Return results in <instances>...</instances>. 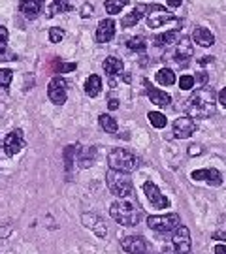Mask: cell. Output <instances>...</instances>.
I'll list each match as a JSON object with an SVG mask.
<instances>
[{
    "label": "cell",
    "instance_id": "1",
    "mask_svg": "<svg viewBox=\"0 0 226 254\" xmlns=\"http://www.w3.org/2000/svg\"><path fill=\"white\" fill-rule=\"evenodd\" d=\"M215 100H217V94L213 89L200 87L189 96L183 109H185L187 117H191V119H207L215 113Z\"/></svg>",
    "mask_w": 226,
    "mask_h": 254
},
{
    "label": "cell",
    "instance_id": "2",
    "mask_svg": "<svg viewBox=\"0 0 226 254\" xmlns=\"http://www.w3.org/2000/svg\"><path fill=\"white\" fill-rule=\"evenodd\" d=\"M109 215L121 226H136L140 222L142 211L138 204H132V202H113L109 207Z\"/></svg>",
    "mask_w": 226,
    "mask_h": 254
},
{
    "label": "cell",
    "instance_id": "3",
    "mask_svg": "<svg viewBox=\"0 0 226 254\" xmlns=\"http://www.w3.org/2000/svg\"><path fill=\"white\" fill-rule=\"evenodd\" d=\"M106 183L109 192L117 198H128L134 190V183H132L130 173H125V171H117V169H111L106 173Z\"/></svg>",
    "mask_w": 226,
    "mask_h": 254
},
{
    "label": "cell",
    "instance_id": "4",
    "mask_svg": "<svg viewBox=\"0 0 226 254\" xmlns=\"http://www.w3.org/2000/svg\"><path fill=\"white\" fill-rule=\"evenodd\" d=\"M140 157H136L132 151L128 149H113L109 155H107V164L111 169H117V171H125V173H130L134 169L140 168Z\"/></svg>",
    "mask_w": 226,
    "mask_h": 254
},
{
    "label": "cell",
    "instance_id": "5",
    "mask_svg": "<svg viewBox=\"0 0 226 254\" xmlns=\"http://www.w3.org/2000/svg\"><path fill=\"white\" fill-rule=\"evenodd\" d=\"M147 24H149V28H158V26H162V24L166 23H177V24H183V21H179L177 17L174 15V13H170L164 8V6H160V4H153V6H147Z\"/></svg>",
    "mask_w": 226,
    "mask_h": 254
},
{
    "label": "cell",
    "instance_id": "6",
    "mask_svg": "<svg viewBox=\"0 0 226 254\" xmlns=\"http://www.w3.org/2000/svg\"><path fill=\"white\" fill-rule=\"evenodd\" d=\"M147 224L151 230L158 231V233H168L174 231L181 224V217L177 213H168V215H153L147 218Z\"/></svg>",
    "mask_w": 226,
    "mask_h": 254
},
{
    "label": "cell",
    "instance_id": "7",
    "mask_svg": "<svg viewBox=\"0 0 226 254\" xmlns=\"http://www.w3.org/2000/svg\"><path fill=\"white\" fill-rule=\"evenodd\" d=\"M48 96L49 100L55 104V106H62L68 98V92H66V81L62 77H53L48 85Z\"/></svg>",
    "mask_w": 226,
    "mask_h": 254
},
{
    "label": "cell",
    "instance_id": "8",
    "mask_svg": "<svg viewBox=\"0 0 226 254\" xmlns=\"http://www.w3.org/2000/svg\"><path fill=\"white\" fill-rule=\"evenodd\" d=\"M172 245H174V249L177 251V254H189L191 253V231L187 226H183V224H179L177 228L174 230V239H172Z\"/></svg>",
    "mask_w": 226,
    "mask_h": 254
},
{
    "label": "cell",
    "instance_id": "9",
    "mask_svg": "<svg viewBox=\"0 0 226 254\" xmlns=\"http://www.w3.org/2000/svg\"><path fill=\"white\" fill-rule=\"evenodd\" d=\"M143 192H145L147 200L151 202V206L155 207V209H168L170 207V200L158 190V186H156L155 183L151 181L143 183Z\"/></svg>",
    "mask_w": 226,
    "mask_h": 254
},
{
    "label": "cell",
    "instance_id": "10",
    "mask_svg": "<svg viewBox=\"0 0 226 254\" xmlns=\"http://www.w3.org/2000/svg\"><path fill=\"white\" fill-rule=\"evenodd\" d=\"M192 181H203L211 186H221L223 185V175L221 171L215 168H202V169H196L191 173Z\"/></svg>",
    "mask_w": 226,
    "mask_h": 254
},
{
    "label": "cell",
    "instance_id": "11",
    "mask_svg": "<svg viewBox=\"0 0 226 254\" xmlns=\"http://www.w3.org/2000/svg\"><path fill=\"white\" fill-rule=\"evenodd\" d=\"M194 132H196V122H194V119L187 117V115L176 119V122H174V138L187 139V138H191Z\"/></svg>",
    "mask_w": 226,
    "mask_h": 254
},
{
    "label": "cell",
    "instance_id": "12",
    "mask_svg": "<svg viewBox=\"0 0 226 254\" xmlns=\"http://www.w3.org/2000/svg\"><path fill=\"white\" fill-rule=\"evenodd\" d=\"M25 147V138H23V130H13L4 138V153L8 157L17 155L21 149Z\"/></svg>",
    "mask_w": 226,
    "mask_h": 254
},
{
    "label": "cell",
    "instance_id": "13",
    "mask_svg": "<svg viewBox=\"0 0 226 254\" xmlns=\"http://www.w3.org/2000/svg\"><path fill=\"white\" fill-rule=\"evenodd\" d=\"M192 53H194V49H192L191 40L187 36H181V40L177 42V47H176V62L179 66H187L192 59Z\"/></svg>",
    "mask_w": 226,
    "mask_h": 254
},
{
    "label": "cell",
    "instance_id": "14",
    "mask_svg": "<svg viewBox=\"0 0 226 254\" xmlns=\"http://www.w3.org/2000/svg\"><path fill=\"white\" fill-rule=\"evenodd\" d=\"M123 251H126L128 254H143L147 251V241L143 239L142 235H128L121 241Z\"/></svg>",
    "mask_w": 226,
    "mask_h": 254
},
{
    "label": "cell",
    "instance_id": "15",
    "mask_svg": "<svg viewBox=\"0 0 226 254\" xmlns=\"http://www.w3.org/2000/svg\"><path fill=\"white\" fill-rule=\"evenodd\" d=\"M115 38V23L113 19H102L96 28V42L98 44H107Z\"/></svg>",
    "mask_w": 226,
    "mask_h": 254
},
{
    "label": "cell",
    "instance_id": "16",
    "mask_svg": "<svg viewBox=\"0 0 226 254\" xmlns=\"http://www.w3.org/2000/svg\"><path fill=\"white\" fill-rule=\"evenodd\" d=\"M83 224H85V228H89L91 231H95L98 237H106V233H107L106 222L98 217V215H95V213H85Z\"/></svg>",
    "mask_w": 226,
    "mask_h": 254
},
{
    "label": "cell",
    "instance_id": "17",
    "mask_svg": "<svg viewBox=\"0 0 226 254\" xmlns=\"http://www.w3.org/2000/svg\"><path fill=\"white\" fill-rule=\"evenodd\" d=\"M145 87H147V96L151 100V104H155L158 108H168L170 104H172V96L164 92V91H160V89H155L153 85H149L147 81H143Z\"/></svg>",
    "mask_w": 226,
    "mask_h": 254
},
{
    "label": "cell",
    "instance_id": "18",
    "mask_svg": "<svg viewBox=\"0 0 226 254\" xmlns=\"http://www.w3.org/2000/svg\"><path fill=\"white\" fill-rule=\"evenodd\" d=\"M192 40L198 44V46H202V47H211L215 44V36L211 34V30H207L205 26H198V28H194V32H192Z\"/></svg>",
    "mask_w": 226,
    "mask_h": 254
},
{
    "label": "cell",
    "instance_id": "19",
    "mask_svg": "<svg viewBox=\"0 0 226 254\" xmlns=\"http://www.w3.org/2000/svg\"><path fill=\"white\" fill-rule=\"evenodd\" d=\"M19 10L26 19H36L42 10V0H21Z\"/></svg>",
    "mask_w": 226,
    "mask_h": 254
},
{
    "label": "cell",
    "instance_id": "20",
    "mask_svg": "<svg viewBox=\"0 0 226 254\" xmlns=\"http://www.w3.org/2000/svg\"><path fill=\"white\" fill-rule=\"evenodd\" d=\"M96 160V149L95 147H81L77 153V164L79 168H91Z\"/></svg>",
    "mask_w": 226,
    "mask_h": 254
},
{
    "label": "cell",
    "instance_id": "21",
    "mask_svg": "<svg viewBox=\"0 0 226 254\" xmlns=\"http://www.w3.org/2000/svg\"><path fill=\"white\" fill-rule=\"evenodd\" d=\"M147 10V6H136L130 13H126L123 19H121V26H125V28H130L134 24H138L142 21L143 17V12Z\"/></svg>",
    "mask_w": 226,
    "mask_h": 254
},
{
    "label": "cell",
    "instance_id": "22",
    "mask_svg": "<svg viewBox=\"0 0 226 254\" xmlns=\"http://www.w3.org/2000/svg\"><path fill=\"white\" fill-rule=\"evenodd\" d=\"M179 40H181V30H170V32L158 34L155 38V46L156 47H170V46L177 44Z\"/></svg>",
    "mask_w": 226,
    "mask_h": 254
},
{
    "label": "cell",
    "instance_id": "23",
    "mask_svg": "<svg viewBox=\"0 0 226 254\" xmlns=\"http://www.w3.org/2000/svg\"><path fill=\"white\" fill-rule=\"evenodd\" d=\"M85 94L91 98H95L100 94V91H102V79L98 77V75H89L87 77V81H85Z\"/></svg>",
    "mask_w": 226,
    "mask_h": 254
},
{
    "label": "cell",
    "instance_id": "24",
    "mask_svg": "<svg viewBox=\"0 0 226 254\" xmlns=\"http://www.w3.org/2000/svg\"><path fill=\"white\" fill-rule=\"evenodd\" d=\"M102 68H104V72H106L107 75L113 77V75L123 72V61L117 59V57H107L106 61H104V64H102Z\"/></svg>",
    "mask_w": 226,
    "mask_h": 254
},
{
    "label": "cell",
    "instance_id": "25",
    "mask_svg": "<svg viewBox=\"0 0 226 254\" xmlns=\"http://www.w3.org/2000/svg\"><path fill=\"white\" fill-rule=\"evenodd\" d=\"M79 149H81V145H66L64 147L62 157H64V164H66V169H68V171H70L72 166H74V162H75V158H77Z\"/></svg>",
    "mask_w": 226,
    "mask_h": 254
},
{
    "label": "cell",
    "instance_id": "26",
    "mask_svg": "<svg viewBox=\"0 0 226 254\" xmlns=\"http://www.w3.org/2000/svg\"><path fill=\"white\" fill-rule=\"evenodd\" d=\"M98 122H100V126H102V130H106L107 134H115L119 130V124H117V121H115L111 115L102 113V115L98 117Z\"/></svg>",
    "mask_w": 226,
    "mask_h": 254
},
{
    "label": "cell",
    "instance_id": "27",
    "mask_svg": "<svg viewBox=\"0 0 226 254\" xmlns=\"http://www.w3.org/2000/svg\"><path fill=\"white\" fill-rule=\"evenodd\" d=\"M155 77L160 85H174L176 83V73H174V70H170V68H162V70H158Z\"/></svg>",
    "mask_w": 226,
    "mask_h": 254
},
{
    "label": "cell",
    "instance_id": "28",
    "mask_svg": "<svg viewBox=\"0 0 226 254\" xmlns=\"http://www.w3.org/2000/svg\"><path fill=\"white\" fill-rule=\"evenodd\" d=\"M70 10H72V6L68 4V0H53V4L49 6L48 17H53V15L62 13V12H70Z\"/></svg>",
    "mask_w": 226,
    "mask_h": 254
},
{
    "label": "cell",
    "instance_id": "29",
    "mask_svg": "<svg viewBox=\"0 0 226 254\" xmlns=\"http://www.w3.org/2000/svg\"><path fill=\"white\" fill-rule=\"evenodd\" d=\"M128 2H130V0H106V2H104V8H106L107 13L117 15V13H121V10H123Z\"/></svg>",
    "mask_w": 226,
    "mask_h": 254
},
{
    "label": "cell",
    "instance_id": "30",
    "mask_svg": "<svg viewBox=\"0 0 226 254\" xmlns=\"http://www.w3.org/2000/svg\"><path fill=\"white\" fill-rule=\"evenodd\" d=\"M147 119L151 122V126H155V128H164L166 126V115L164 113H160V111H149V115H147Z\"/></svg>",
    "mask_w": 226,
    "mask_h": 254
},
{
    "label": "cell",
    "instance_id": "31",
    "mask_svg": "<svg viewBox=\"0 0 226 254\" xmlns=\"http://www.w3.org/2000/svg\"><path fill=\"white\" fill-rule=\"evenodd\" d=\"M126 46H128V49H132V51H145V49H147V40L143 36H134L126 42Z\"/></svg>",
    "mask_w": 226,
    "mask_h": 254
},
{
    "label": "cell",
    "instance_id": "32",
    "mask_svg": "<svg viewBox=\"0 0 226 254\" xmlns=\"http://www.w3.org/2000/svg\"><path fill=\"white\" fill-rule=\"evenodd\" d=\"M13 79V72L10 68H2L0 70V91H6Z\"/></svg>",
    "mask_w": 226,
    "mask_h": 254
},
{
    "label": "cell",
    "instance_id": "33",
    "mask_svg": "<svg viewBox=\"0 0 226 254\" xmlns=\"http://www.w3.org/2000/svg\"><path fill=\"white\" fill-rule=\"evenodd\" d=\"M179 89H181V91H191V89H194V75H189V73L181 75V79H179Z\"/></svg>",
    "mask_w": 226,
    "mask_h": 254
},
{
    "label": "cell",
    "instance_id": "34",
    "mask_svg": "<svg viewBox=\"0 0 226 254\" xmlns=\"http://www.w3.org/2000/svg\"><path fill=\"white\" fill-rule=\"evenodd\" d=\"M62 38H64V30H62V28H59V26L49 28V42H51V44H59Z\"/></svg>",
    "mask_w": 226,
    "mask_h": 254
},
{
    "label": "cell",
    "instance_id": "35",
    "mask_svg": "<svg viewBox=\"0 0 226 254\" xmlns=\"http://www.w3.org/2000/svg\"><path fill=\"white\" fill-rule=\"evenodd\" d=\"M6 44H8V30L6 26L0 24V55L6 51Z\"/></svg>",
    "mask_w": 226,
    "mask_h": 254
},
{
    "label": "cell",
    "instance_id": "36",
    "mask_svg": "<svg viewBox=\"0 0 226 254\" xmlns=\"http://www.w3.org/2000/svg\"><path fill=\"white\" fill-rule=\"evenodd\" d=\"M75 68H77V64H75V62H66V64H62V62H60V64H59V72L60 73L74 72Z\"/></svg>",
    "mask_w": 226,
    "mask_h": 254
},
{
    "label": "cell",
    "instance_id": "37",
    "mask_svg": "<svg viewBox=\"0 0 226 254\" xmlns=\"http://www.w3.org/2000/svg\"><path fill=\"white\" fill-rule=\"evenodd\" d=\"M200 85V87H205V83H207V73L205 72H200L198 73V75H196V77H194V85ZM200 87H198V89H200Z\"/></svg>",
    "mask_w": 226,
    "mask_h": 254
},
{
    "label": "cell",
    "instance_id": "38",
    "mask_svg": "<svg viewBox=\"0 0 226 254\" xmlns=\"http://www.w3.org/2000/svg\"><path fill=\"white\" fill-rule=\"evenodd\" d=\"M202 153H203L202 145H191L189 147V155H191V157H198V155H202Z\"/></svg>",
    "mask_w": 226,
    "mask_h": 254
},
{
    "label": "cell",
    "instance_id": "39",
    "mask_svg": "<svg viewBox=\"0 0 226 254\" xmlns=\"http://www.w3.org/2000/svg\"><path fill=\"white\" fill-rule=\"evenodd\" d=\"M217 100H219V104L226 109V87L221 91V92H219V94H217Z\"/></svg>",
    "mask_w": 226,
    "mask_h": 254
},
{
    "label": "cell",
    "instance_id": "40",
    "mask_svg": "<svg viewBox=\"0 0 226 254\" xmlns=\"http://www.w3.org/2000/svg\"><path fill=\"white\" fill-rule=\"evenodd\" d=\"M93 12H95L93 6H91V4H85L83 8H81V17H89V15H93Z\"/></svg>",
    "mask_w": 226,
    "mask_h": 254
},
{
    "label": "cell",
    "instance_id": "41",
    "mask_svg": "<svg viewBox=\"0 0 226 254\" xmlns=\"http://www.w3.org/2000/svg\"><path fill=\"white\" fill-rule=\"evenodd\" d=\"M213 239L217 241H226V230H219L213 233Z\"/></svg>",
    "mask_w": 226,
    "mask_h": 254
},
{
    "label": "cell",
    "instance_id": "42",
    "mask_svg": "<svg viewBox=\"0 0 226 254\" xmlns=\"http://www.w3.org/2000/svg\"><path fill=\"white\" fill-rule=\"evenodd\" d=\"M215 254H226V245L225 243H219V245L215 247Z\"/></svg>",
    "mask_w": 226,
    "mask_h": 254
},
{
    "label": "cell",
    "instance_id": "43",
    "mask_svg": "<svg viewBox=\"0 0 226 254\" xmlns=\"http://www.w3.org/2000/svg\"><path fill=\"white\" fill-rule=\"evenodd\" d=\"M107 108H109V109H117V108H119V102H117L115 98H111V100L107 102Z\"/></svg>",
    "mask_w": 226,
    "mask_h": 254
},
{
    "label": "cell",
    "instance_id": "44",
    "mask_svg": "<svg viewBox=\"0 0 226 254\" xmlns=\"http://www.w3.org/2000/svg\"><path fill=\"white\" fill-rule=\"evenodd\" d=\"M162 254H177V251H176L174 245H172V247H164V249H162Z\"/></svg>",
    "mask_w": 226,
    "mask_h": 254
},
{
    "label": "cell",
    "instance_id": "45",
    "mask_svg": "<svg viewBox=\"0 0 226 254\" xmlns=\"http://www.w3.org/2000/svg\"><path fill=\"white\" fill-rule=\"evenodd\" d=\"M166 2L172 6V8H179V6L183 4V0H166Z\"/></svg>",
    "mask_w": 226,
    "mask_h": 254
},
{
    "label": "cell",
    "instance_id": "46",
    "mask_svg": "<svg viewBox=\"0 0 226 254\" xmlns=\"http://www.w3.org/2000/svg\"><path fill=\"white\" fill-rule=\"evenodd\" d=\"M213 59H215V57H209V55H207V57H202V59H200V64H207V62H213Z\"/></svg>",
    "mask_w": 226,
    "mask_h": 254
},
{
    "label": "cell",
    "instance_id": "47",
    "mask_svg": "<svg viewBox=\"0 0 226 254\" xmlns=\"http://www.w3.org/2000/svg\"><path fill=\"white\" fill-rule=\"evenodd\" d=\"M123 79H125L126 83H130V79H132V77H130V75H128V73H125V77H123Z\"/></svg>",
    "mask_w": 226,
    "mask_h": 254
}]
</instances>
